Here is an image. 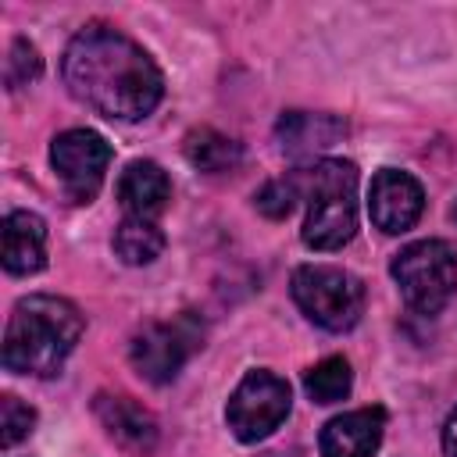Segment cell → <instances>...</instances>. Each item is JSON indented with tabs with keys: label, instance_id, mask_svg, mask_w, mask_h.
I'll use <instances>...</instances> for the list:
<instances>
[{
	"label": "cell",
	"instance_id": "cell-1",
	"mask_svg": "<svg viewBox=\"0 0 457 457\" xmlns=\"http://www.w3.org/2000/svg\"><path fill=\"white\" fill-rule=\"evenodd\" d=\"M61 75L79 104L111 121H139L164 96V79L150 54L111 25H86L75 32Z\"/></svg>",
	"mask_w": 457,
	"mask_h": 457
},
{
	"label": "cell",
	"instance_id": "cell-2",
	"mask_svg": "<svg viewBox=\"0 0 457 457\" xmlns=\"http://www.w3.org/2000/svg\"><path fill=\"white\" fill-rule=\"evenodd\" d=\"M82 311L50 293H32L14 303L4 332V368L14 375H57L82 339Z\"/></svg>",
	"mask_w": 457,
	"mask_h": 457
},
{
	"label": "cell",
	"instance_id": "cell-3",
	"mask_svg": "<svg viewBox=\"0 0 457 457\" xmlns=\"http://www.w3.org/2000/svg\"><path fill=\"white\" fill-rule=\"evenodd\" d=\"M307 196L303 243L311 250H339L357 232V168L350 161H318L296 171Z\"/></svg>",
	"mask_w": 457,
	"mask_h": 457
},
{
	"label": "cell",
	"instance_id": "cell-4",
	"mask_svg": "<svg viewBox=\"0 0 457 457\" xmlns=\"http://www.w3.org/2000/svg\"><path fill=\"white\" fill-rule=\"evenodd\" d=\"M293 300L307 321L325 332H346L361 321L364 311V286L357 275L332 268V264H303L293 271Z\"/></svg>",
	"mask_w": 457,
	"mask_h": 457
},
{
	"label": "cell",
	"instance_id": "cell-5",
	"mask_svg": "<svg viewBox=\"0 0 457 457\" xmlns=\"http://www.w3.org/2000/svg\"><path fill=\"white\" fill-rule=\"evenodd\" d=\"M389 271L414 314H439L457 289V257L443 239H418L403 246Z\"/></svg>",
	"mask_w": 457,
	"mask_h": 457
},
{
	"label": "cell",
	"instance_id": "cell-6",
	"mask_svg": "<svg viewBox=\"0 0 457 457\" xmlns=\"http://www.w3.org/2000/svg\"><path fill=\"white\" fill-rule=\"evenodd\" d=\"M289 403H293L289 382L278 378L275 371L257 368V371H246L243 382L232 389L225 421L239 443H257V439H268L286 421Z\"/></svg>",
	"mask_w": 457,
	"mask_h": 457
},
{
	"label": "cell",
	"instance_id": "cell-7",
	"mask_svg": "<svg viewBox=\"0 0 457 457\" xmlns=\"http://www.w3.org/2000/svg\"><path fill=\"white\" fill-rule=\"evenodd\" d=\"M200 346H204V321L196 314H179L175 321H154L139 328L132 336L129 357L146 382L168 386L182 371L186 357Z\"/></svg>",
	"mask_w": 457,
	"mask_h": 457
},
{
	"label": "cell",
	"instance_id": "cell-8",
	"mask_svg": "<svg viewBox=\"0 0 457 457\" xmlns=\"http://www.w3.org/2000/svg\"><path fill=\"white\" fill-rule=\"evenodd\" d=\"M50 164L71 204H89L107 175L111 143L93 129H68L50 143Z\"/></svg>",
	"mask_w": 457,
	"mask_h": 457
},
{
	"label": "cell",
	"instance_id": "cell-9",
	"mask_svg": "<svg viewBox=\"0 0 457 457\" xmlns=\"http://www.w3.org/2000/svg\"><path fill=\"white\" fill-rule=\"evenodd\" d=\"M425 207V193L421 182L400 168H382L371 179L368 189V214L375 221V228H382L386 236H400L407 228H414V221L421 218Z\"/></svg>",
	"mask_w": 457,
	"mask_h": 457
},
{
	"label": "cell",
	"instance_id": "cell-10",
	"mask_svg": "<svg viewBox=\"0 0 457 457\" xmlns=\"http://www.w3.org/2000/svg\"><path fill=\"white\" fill-rule=\"evenodd\" d=\"M93 414H96V421L104 425V432H107L118 446H125V450H132V453H154V446H157V439H161L157 418H154L143 403H136L132 396H121V393H96Z\"/></svg>",
	"mask_w": 457,
	"mask_h": 457
},
{
	"label": "cell",
	"instance_id": "cell-11",
	"mask_svg": "<svg viewBox=\"0 0 457 457\" xmlns=\"http://www.w3.org/2000/svg\"><path fill=\"white\" fill-rule=\"evenodd\" d=\"M382 432H386V411L357 407V411L332 418L321 428L318 450H321V457H375Z\"/></svg>",
	"mask_w": 457,
	"mask_h": 457
},
{
	"label": "cell",
	"instance_id": "cell-12",
	"mask_svg": "<svg viewBox=\"0 0 457 457\" xmlns=\"http://www.w3.org/2000/svg\"><path fill=\"white\" fill-rule=\"evenodd\" d=\"M346 136V121L336 114H311V111H286L275 121V143L282 154L307 161Z\"/></svg>",
	"mask_w": 457,
	"mask_h": 457
},
{
	"label": "cell",
	"instance_id": "cell-13",
	"mask_svg": "<svg viewBox=\"0 0 457 457\" xmlns=\"http://www.w3.org/2000/svg\"><path fill=\"white\" fill-rule=\"evenodd\" d=\"M46 264V221L32 211L4 218V268L11 275H36Z\"/></svg>",
	"mask_w": 457,
	"mask_h": 457
},
{
	"label": "cell",
	"instance_id": "cell-14",
	"mask_svg": "<svg viewBox=\"0 0 457 457\" xmlns=\"http://www.w3.org/2000/svg\"><path fill=\"white\" fill-rule=\"evenodd\" d=\"M118 200L132 218H157L171 200V182L161 164L132 161L118 179Z\"/></svg>",
	"mask_w": 457,
	"mask_h": 457
},
{
	"label": "cell",
	"instance_id": "cell-15",
	"mask_svg": "<svg viewBox=\"0 0 457 457\" xmlns=\"http://www.w3.org/2000/svg\"><path fill=\"white\" fill-rule=\"evenodd\" d=\"M186 150V161L207 175H221V171H232L239 161H243V150L236 139L214 132V129H193L182 143Z\"/></svg>",
	"mask_w": 457,
	"mask_h": 457
},
{
	"label": "cell",
	"instance_id": "cell-16",
	"mask_svg": "<svg viewBox=\"0 0 457 457\" xmlns=\"http://www.w3.org/2000/svg\"><path fill=\"white\" fill-rule=\"evenodd\" d=\"M161 250H164V232H161L150 218H132V214H129V218L118 225V232H114V253H118L125 264H132V268L157 261Z\"/></svg>",
	"mask_w": 457,
	"mask_h": 457
},
{
	"label": "cell",
	"instance_id": "cell-17",
	"mask_svg": "<svg viewBox=\"0 0 457 457\" xmlns=\"http://www.w3.org/2000/svg\"><path fill=\"white\" fill-rule=\"evenodd\" d=\"M353 386V371L346 357H325L303 375V389L314 403H339Z\"/></svg>",
	"mask_w": 457,
	"mask_h": 457
},
{
	"label": "cell",
	"instance_id": "cell-18",
	"mask_svg": "<svg viewBox=\"0 0 457 457\" xmlns=\"http://www.w3.org/2000/svg\"><path fill=\"white\" fill-rule=\"evenodd\" d=\"M36 425V411L29 403H21L18 396L4 393L0 396V446L11 450L14 443H21Z\"/></svg>",
	"mask_w": 457,
	"mask_h": 457
},
{
	"label": "cell",
	"instance_id": "cell-19",
	"mask_svg": "<svg viewBox=\"0 0 457 457\" xmlns=\"http://www.w3.org/2000/svg\"><path fill=\"white\" fill-rule=\"evenodd\" d=\"M43 71V57L39 50L29 43V39H14L11 43V54H7V64H4V79L11 89H21L29 82H36Z\"/></svg>",
	"mask_w": 457,
	"mask_h": 457
},
{
	"label": "cell",
	"instance_id": "cell-20",
	"mask_svg": "<svg viewBox=\"0 0 457 457\" xmlns=\"http://www.w3.org/2000/svg\"><path fill=\"white\" fill-rule=\"evenodd\" d=\"M253 200H257V211H261V214H268V218H286V214L296 207V200H300L296 171L286 175V179H271V182H264V189H261Z\"/></svg>",
	"mask_w": 457,
	"mask_h": 457
},
{
	"label": "cell",
	"instance_id": "cell-21",
	"mask_svg": "<svg viewBox=\"0 0 457 457\" xmlns=\"http://www.w3.org/2000/svg\"><path fill=\"white\" fill-rule=\"evenodd\" d=\"M443 453L446 457H457V407H453V414L443 425Z\"/></svg>",
	"mask_w": 457,
	"mask_h": 457
}]
</instances>
